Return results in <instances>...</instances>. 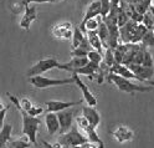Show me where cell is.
<instances>
[{
	"label": "cell",
	"instance_id": "1",
	"mask_svg": "<svg viewBox=\"0 0 154 148\" xmlns=\"http://www.w3.org/2000/svg\"><path fill=\"white\" fill-rule=\"evenodd\" d=\"M8 96L23 117V131H21L23 134L26 136L35 147H37V132H38V128L41 126L40 118L37 116H31L29 112H26L24 108L19 105V98H16L14 95L8 93Z\"/></svg>",
	"mask_w": 154,
	"mask_h": 148
},
{
	"label": "cell",
	"instance_id": "2",
	"mask_svg": "<svg viewBox=\"0 0 154 148\" xmlns=\"http://www.w3.org/2000/svg\"><path fill=\"white\" fill-rule=\"evenodd\" d=\"M108 80L109 82L114 83L116 87L118 88L122 92H127V93H136V92H149L153 90V85L152 86H140L137 83H133L129 81V78H126L123 76H119L114 72H109L108 75Z\"/></svg>",
	"mask_w": 154,
	"mask_h": 148
},
{
	"label": "cell",
	"instance_id": "3",
	"mask_svg": "<svg viewBox=\"0 0 154 148\" xmlns=\"http://www.w3.org/2000/svg\"><path fill=\"white\" fill-rule=\"evenodd\" d=\"M29 82H30L34 87L44 90V88H49V87H56V86H65V85H71L75 83V77L71 76L70 78H49L41 75H36V76H31L29 78Z\"/></svg>",
	"mask_w": 154,
	"mask_h": 148
},
{
	"label": "cell",
	"instance_id": "4",
	"mask_svg": "<svg viewBox=\"0 0 154 148\" xmlns=\"http://www.w3.org/2000/svg\"><path fill=\"white\" fill-rule=\"evenodd\" d=\"M57 142L61 144V147H81L83 143L88 142V138L81 134L76 126H72L70 131L59 136Z\"/></svg>",
	"mask_w": 154,
	"mask_h": 148
},
{
	"label": "cell",
	"instance_id": "5",
	"mask_svg": "<svg viewBox=\"0 0 154 148\" xmlns=\"http://www.w3.org/2000/svg\"><path fill=\"white\" fill-rule=\"evenodd\" d=\"M60 65V62L56 60L55 57H47V58H42V60L37 61L36 64H34L30 68L27 70V76H36V75H41L46 71H50L52 68H57Z\"/></svg>",
	"mask_w": 154,
	"mask_h": 148
},
{
	"label": "cell",
	"instance_id": "6",
	"mask_svg": "<svg viewBox=\"0 0 154 148\" xmlns=\"http://www.w3.org/2000/svg\"><path fill=\"white\" fill-rule=\"evenodd\" d=\"M76 122H77V126H79L81 130H83L86 132V134H87V138H88L90 142H92L94 144H98V147H101V148L104 147L103 141L98 137L97 132H96V127H93L92 124H90L88 121L86 120L83 116L82 117H77L76 118Z\"/></svg>",
	"mask_w": 154,
	"mask_h": 148
},
{
	"label": "cell",
	"instance_id": "7",
	"mask_svg": "<svg viewBox=\"0 0 154 148\" xmlns=\"http://www.w3.org/2000/svg\"><path fill=\"white\" fill-rule=\"evenodd\" d=\"M51 34L57 40L67 41V40H70V39H72L73 25L70 21H62L59 24H55L51 29Z\"/></svg>",
	"mask_w": 154,
	"mask_h": 148
},
{
	"label": "cell",
	"instance_id": "8",
	"mask_svg": "<svg viewBox=\"0 0 154 148\" xmlns=\"http://www.w3.org/2000/svg\"><path fill=\"white\" fill-rule=\"evenodd\" d=\"M131 70L136 74L137 76H139L142 80L146 81V83H149V85H153L154 86V82L150 81L152 76L154 75V70L153 67H147V66H143L142 64H129L127 65Z\"/></svg>",
	"mask_w": 154,
	"mask_h": 148
},
{
	"label": "cell",
	"instance_id": "9",
	"mask_svg": "<svg viewBox=\"0 0 154 148\" xmlns=\"http://www.w3.org/2000/svg\"><path fill=\"white\" fill-rule=\"evenodd\" d=\"M56 113H57L59 122H60V131H59V133L62 134V133H65L67 131H70L71 127H72V122H73V112L69 111V108H66V110L59 111Z\"/></svg>",
	"mask_w": 154,
	"mask_h": 148
},
{
	"label": "cell",
	"instance_id": "10",
	"mask_svg": "<svg viewBox=\"0 0 154 148\" xmlns=\"http://www.w3.org/2000/svg\"><path fill=\"white\" fill-rule=\"evenodd\" d=\"M111 134L113 136V138L116 141H118L119 143H124V142H128L133 140V131L131 128H128L127 126L124 124H118L114 130L111 131Z\"/></svg>",
	"mask_w": 154,
	"mask_h": 148
},
{
	"label": "cell",
	"instance_id": "11",
	"mask_svg": "<svg viewBox=\"0 0 154 148\" xmlns=\"http://www.w3.org/2000/svg\"><path fill=\"white\" fill-rule=\"evenodd\" d=\"M137 26H138V23L137 21L128 20L123 26L119 27V37H121L122 43H124V44L132 43V39H133L134 33H136Z\"/></svg>",
	"mask_w": 154,
	"mask_h": 148
},
{
	"label": "cell",
	"instance_id": "12",
	"mask_svg": "<svg viewBox=\"0 0 154 148\" xmlns=\"http://www.w3.org/2000/svg\"><path fill=\"white\" fill-rule=\"evenodd\" d=\"M72 76L75 77V83L79 86V88L82 91V96L85 98V101L87 102V105L88 106H96V105H97V98H96V96L90 91L88 86H86V83H83L81 81V78L79 77V74L72 72Z\"/></svg>",
	"mask_w": 154,
	"mask_h": 148
},
{
	"label": "cell",
	"instance_id": "13",
	"mask_svg": "<svg viewBox=\"0 0 154 148\" xmlns=\"http://www.w3.org/2000/svg\"><path fill=\"white\" fill-rule=\"evenodd\" d=\"M82 101H71V102H65V101H56V100H50L46 101L45 106L47 107V112H59L62 110H66V108H70L72 106H79L81 105Z\"/></svg>",
	"mask_w": 154,
	"mask_h": 148
},
{
	"label": "cell",
	"instance_id": "14",
	"mask_svg": "<svg viewBox=\"0 0 154 148\" xmlns=\"http://www.w3.org/2000/svg\"><path fill=\"white\" fill-rule=\"evenodd\" d=\"M37 19V9L35 6H25V13L20 20V27L24 29V30L29 31L30 30V25L32 21H35Z\"/></svg>",
	"mask_w": 154,
	"mask_h": 148
},
{
	"label": "cell",
	"instance_id": "15",
	"mask_svg": "<svg viewBox=\"0 0 154 148\" xmlns=\"http://www.w3.org/2000/svg\"><path fill=\"white\" fill-rule=\"evenodd\" d=\"M98 15H101V0H93V2H91L87 6H86V11H85L83 19H82L81 24L79 25L80 29L83 27L85 23L87 21L88 19L96 17V16H98Z\"/></svg>",
	"mask_w": 154,
	"mask_h": 148
},
{
	"label": "cell",
	"instance_id": "16",
	"mask_svg": "<svg viewBox=\"0 0 154 148\" xmlns=\"http://www.w3.org/2000/svg\"><path fill=\"white\" fill-rule=\"evenodd\" d=\"M88 62V57L85 56V57H79V56H75L72 57L69 62H65V64H60L57 68H61V70L65 71H69V72H73L77 68H80L82 66H85L86 64Z\"/></svg>",
	"mask_w": 154,
	"mask_h": 148
},
{
	"label": "cell",
	"instance_id": "17",
	"mask_svg": "<svg viewBox=\"0 0 154 148\" xmlns=\"http://www.w3.org/2000/svg\"><path fill=\"white\" fill-rule=\"evenodd\" d=\"M45 123L49 136H55L60 131V122L56 112H47V115L45 116Z\"/></svg>",
	"mask_w": 154,
	"mask_h": 148
},
{
	"label": "cell",
	"instance_id": "18",
	"mask_svg": "<svg viewBox=\"0 0 154 148\" xmlns=\"http://www.w3.org/2000/svg\"><path fill=\"white\" fill-rule=\"evenodd\" d=\"M82 113L83 117L88 121L90 124H92L93 127H97L101 123V116L98 113V111L96 110V106H85L82 108Z\"/></svg>",
	"mask_w": 154,
	"mask_h": 148
},
{
	"label": "cell",
	"instance_id": "19",
	"mask_svg": "<svg viewBox=\"0 0 154 148\" xmlns=\"http://www.w3.org/2000/svg\"><path fill=\"white\" fill-rule=\"evenodd\" d=\"M73 72L79 74V75H85V76H90V78H93V76H96L98 72H100V64H96V62H92L88 60V62L86 64L85 66L77 68Z\"/></svg>",
	"mask_w": 154,
	"mask_h": 148
},
{
	"label": "cell",
	"instance_id": "20",
	"mask_svg": "<svg viewBox=\"0 0 154 148\" xmlns=\"http://www.w3.org/2000/svg\"><path fill=\"white\" fill-rule=\"evenodd\" d=\"M86 35H87V39H88V43L90 45L92 46V49H94V50H97L100 54L104 55L103 54V45H102V41L101 39L98 36V33L97 30H90V31H86Z\"/></svg>",
	"mask_w": 154,
	"mask_h": 148
},
{
	"label": "cell",
	"instance_id": "21",
	"mask_svg": "<svg viewBox=\"0 0 154 148\" xmlns=\"http://www.w3.org/2000/svg\"><path fill=\"white\" fill-rule=\"evenodd\" d=\"M91 45L88 43V39L87 36H86L83 39V41L77 46L75 49H72L71 52H70V56L71 57H75V56H79V57H85V56H87L88 55V51H91Z\"/></svg>",
	"mask_w": 154,
	"mask_h": 148
},
{
	"label": "cell",
	"instance_id": "22",
	"mask_svg": "<svg viewBox=\"0 0 154 148\" xmlns=\"http://www.w3.org/2000/svg\"><path fill=\"white\" fill-rule=\"evenodd\" d=\"M11 132H13V124L10 123H4V126L0 128V148L6 147L8 142L11 138Z\"/></svg>",
	"mask_w": 154,
	"mask_h": 148
},
{
	"label": "cell",
	"instance_id": "23",
	"mask_svg": "<svg viewBox=\"0 0 154 148\" xmlns=\"http://www.w3.org/2000/svg\"><path fill=\"white\" fill-rule=\"evenodd\" d=\"M97 33H98V36L102 41V45L104 49H108V39H109V33H108V27L106 25V23L102 20L98 29H97Z\"/></svg>",
	"mask_w": 154,
	"mask_h": 148
},
{
	"label": "cell",
	"instance_id": "24",
	"mask_svg": "<svg viewBox=\"0 0 154 148\" xmlns=\"http://www.w3.org/2000/svg\"><path fill=\"white\" fill-rule=\"evenodd\" d=\"M101 21H102V16L101 15L96 16V17H91V19H88V20L85 23V25H83V27L81 29V30L83 33L90 31V30H97L100 24H101Z\"/></svg>",
	"mask_w": 154,
	"mask_h": 148
},
{
	"label": "cell",
	"instance_id": "25",
	"mask_svg": "<svg viewBox=\"0 0 154 148\" xmlns=\"http://www.w3.org/2000/svg\"><path fill=\"white\" fill-rule=\"evenodd\" d=\"M85 34L83 31L80 29V26L77 25V26H73V34H72V49L77 47L82 41H83V39H85Z\"/></svg>",
	"mask_w": 154,
	"mask_h": 148
},
{
	"label": "cell",
	"instance_id": "26",
	"mask_svg": "<svg viewBox=\"0 0 154 148\" xmlns=\"http://www.w3.org/2000/svg\"><path fill=\"white\" fill-rule=\"evenodd\" d=\"M31 142L30 140L26 137V138H21V140H16V141H13L10 142L9 141L6 147H10V148H29V147H31Z\"/></svg>",
	"mask_w": 154,
	"mask_h": 148
},
{
	"label": "cell",
	"instance_id": "27",
	"mask_svg": "<svg viewBox=\"0 0 154 148\" xmlns=\"http://www.w3.org/2000/svg\"><path fill=\"white\" fill-rule=\"evenodd\" d=\"M142 45L146 47H154V31L152 29H148L147 33L142 37Z\"/></svg>",
	"mask_w": 154,
	"mask_h": 148
},
{
	"label": "cell",
	"instance_id": "28",
	"mask_svg": "<svg viewBox=\"0 0 154 148\" xmlns=\"http://www.w3.org/2000/svg\"><path fill=\"white\" fill-rule=\"evenodd\" d=\"M87 57H88V60H90V61L96 62V64H101L102 60H103V55L100 54L97 50H94V49H93V50H91V51H88Z\"/></svg>",
	"mask_w": 154,
	"mask_h": 148
},
{
	"label": "cell",
	"instance_id": "29",
	"mask_svg": "<svg viewBox=\"0 0 154 148\" xmlns=\"http://www.w3.org/2000/svg\"><path fill=\"white\" fill-rule=\"evenodd\" d=\"M143 66H147V67H154V62H153V57L150 55V52L144 47V55H143V61H142Z\"/></svg>",
	"mask_w": 154,
	"mask_h": 148
},
{
	"label": "cell",
	"instance_id": "30",
	"mask_svg": "<svg viewBox=\"0 0 154 148\" xmlns=\"http://www.w3.org/2000/svg\"><path fill=\"white\" fill-rule=\"evenodd\" d=\"M111 10V0H101V16L104 19Z\"/></svg>",
	"mask_w": 154,
	"mask_h": 148
},
{
	"label": "cell",
	"instance_id": "31",
	"mask_svg": "<svg viewBox=\"0 0 154 148\" xmlns=\"http://www.w3.org/2000/svg\"><path fill=\"white\" fill-rule=\"evenodd\" d=\"M19 105H20L23 108L25 111H29L31 108V106L34 105L32 102H31V100L30 98H27V97H24V98H20V100H19Z\"/></svg>",
	"mask_w": 154,
	"mask_h": 148
},
{
	"label": "cell",
	"instance_id": "32",
	"mask_svg": "<svg viewBox=\"0 0 154 148\" xmlns=\"http://www.w3.org/2000/svg\"><path fill=\"white\" fill-rule=\"evenodd\" d=\"M26 112H29V113H30L31 116H38V115H41V113L44 112V108H42L41 106L32 105L30 110H29V111H26Z\"/></svg>",
	"mask_w": 154,
	"mask_h": 148
},
{
	"label": "cell",
	"instance_id": "33",
	"mask_svg": "<svg viewBox=\"0 0 154 148\" xmlns=\"http://www.w3.org/2000/svg\"><path fill=\"white\" fill-rule=\"evenodd\" d=\"M9 107L10 106H5L3 110H0V128L4 126V121H5V116H6V112L9 111Z\"/></svg>",
	"mask_w": 154,
	"mask_h": 148
},
{
	"label": "cell",
	"instance_id": "34",
	"mask_svg": "<svg viewBox=\"0 0 154 148\" xmlns=\"http://www.w3.org/2000/svg\"><path fill=\"white\" fill-rule=\"evenodd\" d=\"M54 2H55V0H23L21 5L25 8L26 5L31 4V3H54Z\"/></svg>",
	"mask_w": 154,
	"mask_h": 148
},
{
	"label": "cell",
	"instance_id": "35",
	"mask_svg": "<svg viewBox=\"0 0 154 148\" xmlns=\"http://www.w3.org/2000/svg\"><path fill=\"white\" fill-rule=\"evenodd\" d=\"M91 2H93V0H76V3H77V5H79L80 9H83L85 6H87Z\"/></svg>",
	"mask_w": 154,
	"mask_h": 148
},
{
	"label": "cell",
	"instance_id": "36",
	"mask_svg": "<svg viewBox=\"0 0 154 148\" xmlns=\"http://www.w3.org/2000/svg\"><path fill=\"white\" fill-rule=\"evenodd\" d=\"M55 2H57V0H55Z\"/></svg>",
	"mask_w": 154,
	"mask_h": 148
}]
</instances>
